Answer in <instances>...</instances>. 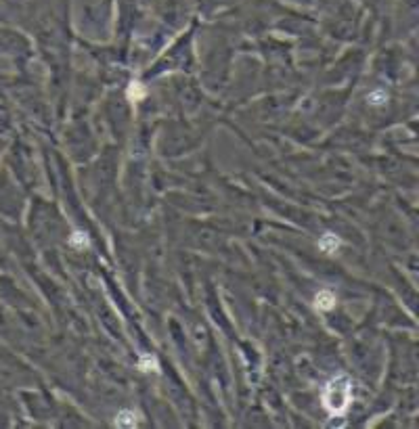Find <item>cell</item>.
Instances as JSON below:
<instances>
[{
	"label": "cell",
	"instance_id": "obj_1",
	"mask_svg": "<svg viewBox=\"0 0 419 429\" xmlns=\"http://www.w3.org/2000/svg\"><path fill=\"white\" fill-rule=\"evenodd\" d=\"M352 400V383L346 375L331 379L323 389V404L331 414H344Z\"/></svg>",
	"mask_w": 419,
	"mask_h": 429
},
{
	"label": "cell",
	"instance_id": "obj_2",
	"mask_svg": "<svg viewBox=\"0 0 419 429\" xmlns=\"http://www.w3.org/2000/svg\"><path fill=\"white\" fill-rule=\"evenodd\" d=\"M335 306V295L331 293V291H321L319 295H317V308L319 310H331Z\"/></svg>",
	"mask_w": 419,
	"mask_h": 429
},
{
	"label": "cell",
	"instance_id": "obj_3",
	"mask_svg": "<svg viewBox=\"0 0 419 429\" xmlns=\"http://www.w3.org/2000/svg\"><path fill=\"white\" fill-rule=\"evenodd\" d=\"M115 425L118 427H134L136 425V414L130 410H122L115 416Z\"/></svg>",
	"mask_w": 419,
	"mask_h": 429
},
{
	"label": "cell",
	"instance_id": "obj_4",
	"mask_svg": "<svg viewBox=\"0 0 419 429\" xmlns=\"http://www.w3.org/2000/svg\"><path fill=\"white\" fill-rule=\"evenodd\" d=\"M138 368L141 371H157V360L151 358V356H143L141 362H138Z\"/></svg>",
	"mask_w": 419,
	"mask_h": 429
},
{
	"label": "cell",
	"instance_id": "obj_5",
	"mask_svg": "<svg viewBox=\"0 0 419 429\" xmlns=\"http://www.w3.org/2000/svg\"><path fill=\"white\" fill-rule=\"evenodd\" d=\"M321 247L325 249V252H331V249L337 247V239L335 237H325V239L321 241Z\"/></svg>",
	"mask_w": 419,
	"mask_h": 429
}]
</instances>
